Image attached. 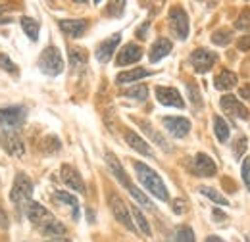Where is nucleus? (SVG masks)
<instances>
[{
	"mask_svg": "<svg viewBox=\"0 0 250 242\" xmlns=\"http://www.w3.org/2000/svg\"><path fill=\"white\" fill-rule=\"evenodd\" d=\"M25 108H2L0 110V144L12 156H23V141L20 137V129L25 123Z\"/></svg>",
	"mask_w": 250,
	"mask_h": 242,
	"instance_id": "1",
	"label": "nucleus"
},
{
	"mask_svg": "<svg viewBox=\"0 0 250 242\" xmlns=\"http://www.w3.org/2000/svg\"><path fill=\"white\" fill-rule=\"evenodd\" d=\"M25 213H27L29 221H31L42 235H46L50 239H54V237H65V227L42 204L29 202L27 208H25Z\"/></svg>",
	"mask_w": 250,
	"mask_h": 242,
	"instance_id": "2",
	"label": "nucleus"
},
{
	"mask_svg": "<svg viewBox=\"0 0 250 242\" xmlns=\"http://www.w3.org/2000/svg\"><path fill=\"white\" fill-rule=\"evenodd\" d=\"M133 167H135V173H137L139 182H141L150 194H154L158 200H162V202H167V200H169V194H167L166 184H164L162 177L158 175L152 167H148V165L143 163V161H133Z\"/></svg>",
	"mask_w": 250,
	"mask_h": 242,
	"instance_id": "3",
	"label": "nucleus"
},
{
	"mask_svg": "<svg viewBox=\"0 0 250 242\" xmlns=\"http://www.w3.org/2000/svg\"><path fill=\"white\" fill-rule=\"evenodd\" d=\"M39 69L46 75H60L63 71V60H62V54L56 46H48L41 52L39 56Z\"/></svg>",
	"mask_w": 250,
	"mask_h": 242,
	"instance_id": "4",
	"label": "nucleus"
},
{
	"mask_svg": "<svg viewBox=\"0 0 250 242\" xmlns=\"http://www.w3.org/2000/svg\"><path fill=\"white\" fill-rule=\"evenodd\" d=\"M31 194H33V182L29 181V177L23 175V173H18L16 175V181H14V186L10 190L12 202L18 204V206H21L25 210L27 204L31 202Z\"/></svg>",
	"mask_w": 250,
	"mask_h": 242,
	"instance_id": "5",
	"label": "nucleus"
},
{
	"mask_svg": "<svg viewBox=\"0 0 250 242\" xmlns=\"http://www.w3.org/2000/svg\"><path fill=\"white\" fill-rule=\"evenodd\" d=\"M108 204H110V210L114 213V217L124 225L125 229H129V231H137V225L133 223V219H131V212H129V208H127V204H125L124 200H122V196L120 194H116V192H112L110 196H108Z\"/></svg>",
	"mask_w": 250,
	"mask_h": 242,
	"instance_id": "6",
	"label": "nucleus"
},
{
	"mask_svg": "<svg viewBox=\"0 0 250 242\" xmlns=\"http://www.w3.org/2000/svg\"><path fill=\"white\" fill-rule=\"evenodd\" d=\"M169 27L175 33V37L181 40H185L188 37V16L183 8L173 6L169 10Z\"/></svg>",
	"mask_w": 250,
	"mask_h": 242,
	"instance_id": "7",
	"label": "nucleus"
},
{
	"mask_svg": "<svg viewBox=\"0 0 250 242\" xmlns=\"http://www.w3.org/2000/svg\"><path fill=\"white\" fill-rule=\"evenodd\" d=\"M218 61V54L208 50V48H196L190 54V63L198 73H206L212 69V65Z\"/></svg>",
	"mask_w": 250,
	"mask_h": 242,
	"instance_id": "8",
	"label": "nucleus"
},
{
	"mask_svg": "<svg viewBox=\"0 0 250 242\" xmlns=\"http://www.w3.org/2000/svg\"><path fill=\"white\" fill-rule=\"evenodd\" d=\"M219 106H221V110H223L227 116H231V118H235V120H250L249 110H247V108L243 106V102L237 100L233 94L221 96Z\"/></svg>",
	"mask_w": 250,
	"mask_h": 242,
	"instance_id": "9",
	"label": "nucleus"
},
{
	"mask_svg": "<svg viewBox=\"0 0 250 242\" xmlns=\"http://www.w3.org/2000/svg\"><path fill=\"white\" fill-rule=\"evenodd\" d=\"M120 40H122V35H120V33H116V35H112L110 39L102 40V42L96 46V60L100 61V63H108V61L112 60V56H114V52H116Z\"/></svg>",
	"mask_w": 250,
	"mask_h": 242,
	"instance_id": "10",
	"label": "nucleus"
},
{
	"mask_svg": "<svg viewBox=\"0 0 250 242\" xmlns=\"http://www.w3.org/2000/svg\"><path fill=\"white\" fill-rule=\"evenodd\" d=\"M192 171L196 175H200V177H212V175H216L218 167H216V161L210 156L196 154L194 160H192Z\"/></svg>",
	"mask_w": 250,
	"mask_h": 242,
	"instance_id": "11",
	"label": "nucleus"
},
{
	"mask_svg": "<svg viewBox=\"0 0 250 242\" xmlns=\"http://www.w3.org/2000/svg\"><path fill=\"white\" fill-rule=\"evenodd\" d=\"M156 98L158 102L164 104V106H173V108H181V110L185 108V102H183L181 94L173 87H158Z\"/></svg>",
	"mask_w": 250,
	"mask_h": 242,
	"instance_id": "12",
	"label": "nucleus"
},
{
	"mask_svg": "<svg viewBox=\"0 0 250 242\" xmlns=\"http://www.w3.org/2000/svg\"><path fill=\"white\" fill-rule=\"evenodd\" d=\"M60 177H62V181L71 188V190H75V192H83L85 194V182L81 179V175H79V171L75 169V167H71V165H62V169H60Z\"/></svg>",
	"mask_w": 250,
	"mask_h": 242,
	"instance_id": "13",
	"label": "nucleus"
},
{
	"mask_svg": "<svg viewBox=\"0 0 250 242\" xmlns=\"http://www.w3.org/2000/svg\"><path fill=\"white\" fill-rule=\"evenodd\" d=\"M141 58H143V48L139 44H135V42H129V44H125L124 48L120 50V54L116 58V63L118 65H131V63L139 61Z\"/></svg>",
	"mask_w": 250,
	"mask_h": 242,
	"instance_id": "14",
	"label": "nucleus"
},
{
	"mask_svg": "<svg viewBox=\"0 0 250 242\" xmlns=\"http://www.w3.org/2000/svg\"><path fill=\"white\" fill-rule=\"evenodd\" d=\"M164 127L177 139H183L187 137L188 131H190V121L185 120V118H164L162 120Z\"/></svg>",
	"mask_w": 250,
	"mask_h": 242,
	"instance_id": "15",
	"label": "nucleus"
},
{
	"mask_svg": "<svg viewBox=\"0 0 250 242\" xmlns=\"http://www.w3.org/2000/svg\"><path fill=\"white\" fill-rule=\"evenodd\" d=\"M106 163H108V167H110V171L114 173V177L118 179V181L124 184L125 188L129 190L131 186H133V182L129 181V177H127V173H125V169L122 167V163H120V160L112 154V152H106Z\"/></svg>",
	"mask_w": 250,
	"mask_h": 242,
	"instance_id": "16",
	"label": "nucleus"
},
{
	"mask_svg": "<svg viewBox=\"0 0 250 242\" xmlns=\"http://www.w3.org/2000/svg\"><path fill=\"white\" fill-rule=\"evenodd\" d=\"M87 27H89L87 20H62V21H60V29H62L65 35L73 37V39H79V37L87 31Z\"/></svg>",
	"mask_w": 250,
	"mask_h": 242,
	"instance_id": "17",
	"label": "nucleus"
},
{
	"mask_svg": "<svg viewBox=\"0 0 250 242\" xmlns=\"http://www.w3.org/2000/svg\"><path fill=\"white\" fill-rule=\"evenodd\" d=\"M125 142H127L133 150L139 152V154H143V156H146V158H152V150H150L148 142L143 141L135 131H125Z\"/></svg>",
	"mask_w": 250,
	"mask_h": 242,
	"instance_id": "18",
	"label": "nucleus"
},
{
	"mask_svg": "<svg viewBox=\"0 0 250 242\" xmlns=\"http://www.w3.org/2000/svg\"><path fill=\"white\" fill-rule=\"evenodd\" d=\"M169 52H171V40L169 39H158L156 42L152 44V48H150L148 60L152 61V63H156L162 58H166Z\"/></svg>",
	"mask_w": 250,
	"mask_h": 242,
	"instance_id": "19",
	"label": "nucleus"
},
{
	"mask_svg": "<svg viewBox=\"0 0 250 242\" xmlns=\"http://www.w3.org/2000/svg\"><path fill=\"white\" fill-rule=\"evenodd\" d=\"M152 71L150 69H145V67H137V69H129V71H124L116 77V83L118 85H127V83H133V81H139L143 77H148Z\"/></svg>",
	"mask_w": 250,
	"mask_h": 242,
	"instance_id": "20",
	"label": "nucleus"
},
{
	"mask_svg": "<svg viewBox=\"0 0 250 242\" xmlns=\"http://www.w3.org/2000/svg\"><path fill=\"white\" fill-rule=\"evenodd\" d=\"M214 85H216L218 91H229V89H233L237 85V75L233 71H227L225 69V71H221L218 77H216Z\"/></svg>",
	"mask_w": 250,
	"mask_h": 242,
	"instance_id": "21",
	"label": "nucleus"
},
{
	"mask_svg": "<svg viewBox=\"0 0 250 242\" xmlns=\"http://www.w3.org/2000/svg\"><path fill=\"white\" fill-rule=\"evenodd\" d=\"M129 212L133 213V217H135V223H137V227L146 235V237H150L152 235V229H150V225H148V221H146V217L143 215V212L137 208V206H129Z\"/></svg>",
	"mask_w": 250,
	"mask_h": 242,
	"instance_id": "22",
	"label": "nucleus"
},
{
	"mask_svg": "<svg viewBox=\"0 0 250 242\" xmlns=\"http://www.w3.org/2000/svg\"><path fill=\"white\" fill-rule=\"evenodd\" d=\"M214 131H216V137H218L219 142H227V139H229L231 131H229L227 121L223 120L221 116H216V118H214Z\"/></svg>",
	"mask_w": 250,
	"mask_h": 242,
	"instance_id": "23",
	"label": "nucleus"
},
{
	"mask_svg": "<svg viewBox=\"0 0 250 242\" xmlns=\"http://www.w3.org/2000/svg\"><path fill=\"white\" fill-rule=\"evenodd\" d=\"M20 25H21V29L25 31V35H27L31 40H37V39H39V23H37L33 18L23 16V18L20 20Z\"/></svg>",
	"mask_w": 250,
	"mask_h": 242,
	"instance_id": "24",
	"label": "nucleus"
},
{
	"mask_svg": "<svg viewBox=\"0 0 250 242\" xmlns=\"http://www.w3.org/2000/svg\"><path fill=\"white\" fill-rule=\"evenodd\" d=\"M198 192H202L206 198H210L212 202H216V204H219V206H229V200H227L223 194H219L218 190L212 188V186H200Z\"/></svg>",
	"mask_w": 250,
	"mask_h": 242,
	"instance_id": "25",
	"label": "nucleus"
},
{
	"mask_svg": "<svg viewBox=\"0 0 250 242\" xmlns=\"http://www.w3.org/2000/svg\"><path fill=\"white\" fill-rule=\"evenodd\" d=\"M54 198H56L58 202H63V204H69V206L73 208V217H79V202H77V198H75L73 194L58 190V192L54 194Z\"/></svg>",
	"mask_w": 250,
	"mask_h": 242,
	"instance_id": "26",
	"label": "nucleus"
},
{
	"mask_svg": "<svg viewBox=\"0 0 250 242\" xmlns=\"http://www.w3.org/2000/svg\"><path fill=\"white\" fill-rule=\"evenodd\" d=\"M124 96L135 98V100L143 102V100H146V96H148V89H146L145 85H135V87H131V89H125Z\"/></svg>",
	"mask_w": 250,
	"mask_h": 242,
	"instance_id": "27",
	"label": "nucleus"
},
{
	"mask_svg": "<svg viewBox=\"0 0 250 242\" xmlns=\"http://www.w3.org/2000/svg\"><path fill=\"white\" fill-rule=\"evenodd\" d=\"M69 60H71V65H73V67L83 65V63L87 61V52H85V48H77V46L69 48Z\"/></svg>",
	"mask_w": 250,
	"mask_h": 242,
	"instance_id": "28",
	"label": "nucleus"
},
{
	"mask_svg": "<svg viewBox=\"0 0 250 242\" xmlns=\"http://www.w3.org/2000/svg\"><path fill=\"white\" fill-rule=\"evenodd\" d=\"M129 192H131V196H133V198H135L139 204H143V206H145V208H148V210H154V204L150 202V198H148L145 192H141V190H139L135 184L129 188Z\"/></svg>",
	"mask_w": 250,
	"mask_h": 242,
	"instance_id": "29",
	"label": "nucleus"
},
{
	"mask_svg": "<svg viewBox=\"0 0 250 242\" xmlns=\"http://www.w3.org/2000/svg\"><path fill=\"white\" fill-rule=\"evenodd\" d=\"M173 242H194V233L190 227H179L175 231V237H173Z\"/></svg>",
	"mask_w": 250,
	"mask_h": 242,
	"instance_id": "30",
	"label": "nucleus"
},
{
	"mask_svg": "<svg viewBox=\"0 0 250 242\" xmlns=\"http://www.w3.org/2000/svg\"><path fill=\"white\" fill-rule=\"evenodd\" d=\"M231 39H233V35H231V31H227V29L216 31V33L212 35V40H214V44H218V46H227V44L231 42Z\"/></svg>",
	"mask_w": 250,
	"mask_h": 242,
	"instance_id": "31",
	"label": "nucleus"
},
{
	"mask_svg": "<svg viewBox=\"0 0 250 242\" xmlns=\"http://www.w3.org/2000/svg\"><path fill=\"white\" fill-rule=\"evenodd\" d=\"M141 125H143V129H145V131H146V133H148V135H150V137H152V139L156 141V142H158V144H160V146H162V148H164V150H166V152H169V150H171V148H169V144H167V142H166V141H164V139H162V137L158 135L156 131H154V129H152V127H150L148 123H145V121H141Z\"/></svg>",
	"mask_w": 250,
	"mask_h": 242,
	"instance_id": "32",
	"label": "nucleus"
},
{
	"mask_svg": "<svg viewBox=\"0 0 250 242\" xmlns=\"http://www.w3.org/2000/svg\"><path fill=\"white\" fill-rule=\"evenodd\" d=\"M235 27H237V29H243V31H250V10H245V12L237 18Z\"/></svg>",
	"mask_w": 250,
	"mask_h": 242,
	"instance_id": "33",
	"label": "nucleus"
},
{
	"mask_svg": "<svg viewBox=\"0 0 250 242\" xmlns=\"http://www.w3.org/2000/svg\"><path fill=\"white\" fill-rule=\"evenodd\" d=\"M249 148V141L245 139V137H239L237 139V142H235V148H233V154H235V158H241L245 152Z\"/></svg>",
	"mask_w": 250,
	"mask_h": 242,
	"instance_id": "34",
	"label": "nucleus"
},
{
	"mask_svg": "<svg viewBox=\"0 0 250 242\" xmlns=\"http://www.w3.org/2000/svg\"><path fill=\"white\" fill-rule=\"evenodd\" d=\"M241 173H243V181L247 184V188L250 190V156L243 160V169H241Z\"/></svg>",
	"mask_w": 250,
	"mask_h": 242,
	"instance_id": "35",
	"label": "nucleus"
},
{
	"mask_svg": "<svg viewBox=\"0 0 250 242\" xmlns=\"http://www.w3.org/2000/svg\"><path fill=\"white\" fill-rule=\"evenodd\" d=\"M125 2H112L108 4V16H122Z\"/></svg>",
	"mask_w": 250,
	"mask_h": 242,
	"instance_id": "36",
	"label": "nucleus"
},
{
	"mask_svg": "<svg viewBox=\"0 0 250 242\" xmlns=\"http://www.w3.org/2000/svg\"><path fill=\"white\" fill-rule=\"evenodd\" d=\"M173 212L177 213V215H183V213L187 212V202L181 200V198H177V200L173 202Z\"/></svg>",
	"mask_w": 250,
	"mask_h": 242,
	"instance_id": "37",
	"label": "nucleus"
},
{
	"mask_svg": "<svg viewBox=\"0 0 250 242\" xmlns=\"http://www.w3.org/2000/svg\"><path fill=\"white\" fill-rule=\"evenodd\" d=\"M0 65H2L4 69H8V71L16 73V65L10 61V58H8V56H4V54H0Z\"/></svg>",
	"mask_w": 250,
	"mask_h": 242,
	"instance_id": "38",
	"label": "nucleus"
},
{
	"mask_svg": "<svg viewBox=\"0 0 250 242\" xmlns=\"http://www.w3.org/2000/svg\"><path fill=\"white\" fill-rule=\"evenodd\" d=\"M237 48H239V50H250V35L243 37V39H239Z\"/></svg>",
	"mask_w": 250,
	"mask_h": 242,
	"instance_id": "39",
	"label": "nucleus"
},
{
	"mask_svg": "<svg viewBox=\"0 0 250 242\" xmlns=\"http://www.w3.org/2000/svg\"><path fill=\"white\" fill-rule=\"evenodd\" d=\"M187 89H188V94L192 96V102L200 106V94H198V91H194V85H188Z\"/></svg>",
	"mask_w": 250,
	"mask_h": 242,
	"instance_id": "40",
	"label": "nucleus"
},
{
	"mask_svg": "<svg viewBox=\"0 0 250 242\" xmlns=\"http://www.w3.org/2000/svg\"><path fill=\"white\" fill-rule=\"evenodd\" d=\"M8 215H6V212H4V208L0 206V229H8Z\"/></svg>",
	"mask_w": 250,
	"mask_h": 242,
	"instance_id": "41",
	"label": "nucleus"
},
{
	"mask_svg": "<svg viewBox=\"0 0 250 242\" xmlns=\"http://www.w3.org/2000/svg\"><path fill=\"white\" fill-rule=\"evenodd\" d=\"M241 96H243L245 100H249V102H250V83H249V85H243V87H241Z\"/></svg>",
	"mask_w": 250,
	"mask_h": 242,
	"instance_id": "42",
	"label": "nucleus"
},
{
	"mask_svg": "<svg viewBox=\"0 0 250 242\" xmlns=\"http://www.w3.org/2000/svg\"><path fill=\"white\" fill-rule=\"evenodd\" d=\"M8 6H0V23H4V21H8V18H4V10H6Z\"/></svg>",
	"mask_w": 250,
	"mask_h": 242,
	"instance_id": "43",
	"label": "nucleus"
},
{
	"mask_svg": "<svg viewBox=\"0 0 250 242\" xmlns=\"http://www.w3.org/2000/svg\"><path fill=\"white\" fill-rule=\"evenodd\" d=\"M48 242H69V239H65V237H54V239H50Z\"/></svg>",
	"mask_w": 250,
	"mask_h": 242,
	"instance_id": "44",
	"label": "nucleus"
},
{
	"mask_svg": "<svg viewBox=\"0 0 250 242\" xmlns=\"http://www.w3.org/2000/svg\"><path fill=\"white\" fill-rule=\"evenodd\" d=\"M206 242H223V241H221L219 237H216V235H210V237L206 239Z\"/></svg>",
	"mask_w": 250,
	"mask_h": 242,
	"instance_id": "45",
	"label": "nucleus"
}]
</instances>
